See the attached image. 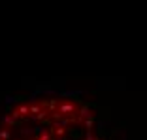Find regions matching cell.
Returning <instances> with one entry per match:
<instances>
[{
  "label": "cell",
  "mask_w": 147,
  "mask_h": 140,
  "mask_svg": "<svg viewBox=\"0 0 147 140\" xmlns=\"http://www.w3.org/2000/svg\"><path fill=\"white\" fill-rule=\"evenodd\" d=\"M38 140H51V131H45V133H42Z\"/></svg>",
  "instance_id": "obj_5"
},
{
  "label": "cell",
  "mask_w": 147,
  "mask_h": 140,
  "mask_svg": "<svg viewBox=\"0 0 147 140\" xmlns=\"http://www.w3.org/2000/svg\"><path fill=\"white\" fill-rule=\"evenodd\" d=\"M57 112H59L61 116L72 114V112H76V104H72V102H62V104L57 108Z\"/></svg>",
  "instance_id": "obj_1"
},
{
  "label": "cell",
  "mask_w": 147,
  "mask_h": 140,
  "mask_svg": "<svg viewBox=\"0 0 147 140\" xmlns=\"http://www.w3.org/2000/svg\"><path fill=\"white\" fill-rule=\"evenodd\" d=\"M0 140H9V131L8 129H2V131H0Z\"/></svg>",
  "instance_id": "obj_4"
},
{
  "label": "cell",
  "mask_w": 147,
  "mask_h": 140,
  "mask_svg": "<svg viewBox=\"0 0 147 140\" xmlns=\"http://www.w3.org/2000/svg\"><path fill=\"white\" fill-rule=\"evenodd\" d=\"M92 125H94V119H92V118H87V119H85V127L89 129V131H91Z\"/></svg>",
  "instance_id": "obj_6"
},
{
  "label": "cell",
  "mask_w": 147,
  "mask_h": 140,
  "mask_svg": "<svg viewBox=\"0 0 147 140\" xmlns=\"http://www.w3.org/2000/svg\"><path fill=\"white\" fill-rule=\"evenodd\" d=\"M15 114H17L19 119H21V118H26V116H28V106H26V104H21L17 110H15Z\"/></svg>",
  "instance_id": "obj_2"
},
{
  "label": "cell",
  "mask_w": 147,
  "mask_h": 140,
  "mask_svg": "<svg viewBox=\"0 0 147 140\" xmlns=\"http://www.w3.org/2000/svg\"><path fill=\"white\" fill-rule=\"evenodd\" d=\"M79 118H83V119L91 118V108H89V104H83V108L79 110Z\"/></svg>",
  "instance_id": "obj_3"
},
{
  "label": "cell",
  "mask_w": 147,
  "mask_h": 140,
  "mask_svg": "<svg viewBox=\"0 0 147 140\" xmlns=\"http://www.w3.org/2000/svg\"><path fill=\"white\" fill-rule=\"evenodd\" d=\"M61 140H66V138H61Z\"/></svg>",
  "instance_id": "obj_8"
},
{
  "label": "cell",
  "mask_w": 147,
  "mask_h": 140,
  "mask_svg": "<svg viewBox=\"0 0 147 140\" xmlns=\"http://www.w3.org/2000/svg\"><path fill=\"white\" fill-rule=\"evenodd\" d=\"M85 140H96V136L94 135H91V133H89V135H87V138Z\"/></svg>",
  "instance_id": "obj_7"
}]
</instances>
